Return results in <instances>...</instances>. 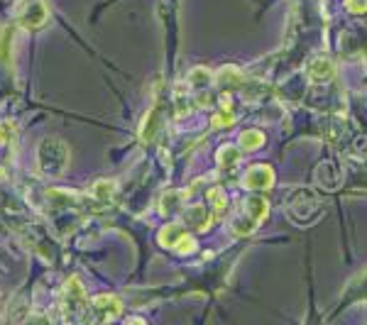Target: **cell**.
<instances>
[{
  "instance_id": "1",
  "label": "cell",
  "mask_w": 367,
  "mask_h": 325,
  "mask_svg": "<svg viewBox=\"0 0 367 325\" xmlns=\"http://www.w3.org/2000/svg\"><path fill=\"white\" fill-rule=\"evenodd\" d=\"M69 144L59 137H44L37 144V169L47 176H61L69 166Z\"/></svg>"
},
{
  "instance_id": "2",
  "label": "cell",
  "mask_w": 367,
  "mask_h": 325,
  "mask_svg": "<svg viewBox=\"0 0 367 325\" xmlns=\"http://www.w3.org/2000/svg\"><path fill=\"white\" fill-rule=\"evenodd\" d=\"M267 213H270V203L259 196H250L248 201L243 203V208H240L238 213H235V218H232V223H230L232 235H238V237L252 235L255 230L259 228V223L267 218Z\"/></svg>"
},
{
  "instance_id": "3",
  "label": "cell",
  "mask_w": 367,
  "mask_h": 325,
  "mask_svg": "<svg viewBox=\"0 0 367 325\" xmlns=\"http://www.w3.org/2000/svg\"><path fill=\"white\" fill-rule=\"evenodd\" d=\"M61 311L64 318H81L88 311V299H86V288L81 286V282L76 277H71L66 282L64 291H61Z\"/></svg>"
},
{
  "instance_id": "4",
  "label": "cell",
  "mask_w": 367,
  "mask_h": 325,
  "mask_svg": "<svg viewBox=\"0 0 367 325\" xmlns=\"http://www.w3.org/2000/svg\"><path fill=\"white\" fill-rule=\"evenodd\" d=\"M159 245L179 252V255H191V252L196 250V240L177 223L164 225V228L159 230Z\"/></svg>"
},
{
  "instance_id": "5",
  "label": "cell",
  "mask_w": 367,
  "mask_h": 325,
  "mask_svg": "<svg viewBox=\"0 0 367 325\" xmlns=\"http://www.w3.org/2000/svg\"><path fill=\"white\" fill-rule=\"evenodd\" d=\"M88 313L98 323H106V320H113L123 313V301L113 293H101L93 301H88Z\"/></svg>"
},
{
  "instance_id": "6",
  "label": "cell",
  "mask_w": 367,
  "mask_h": 325,
  "mask_svg": "<svg viewBox=\"0 0 367 325\" xmlns=\"http://www.w3.org/2000/svg\"><path fill=\"white\" fill-rule=\"evenodd\" d=\"M286 213L292 215L297 223L306 225V223H311V220L319 218L321 203L316 201L311 193H304L301 191V193H297V196L292 198V203H289V210H286Z\"/></svg>"
},
{
  "instance_id": "7",
  "label": "cell",
  "mask_w": 367,
  "mask_h": 325,
  "mask_svg": "<svg viewBox=\"0 0 367 325\" xmlns=\"http://www.w3.org/2000/svg\"><path fill=\"white\" fill-rule=\"evenodd\" d=\"M275 184V169L270 164H255L243 174V188L248 191H267Z\"/></svg>"
},
{
  "instance_id": "8",
  "label": "cell",
  "mask_w": 367,
  "mask_h": 325,
  "mask_svg": "<svg viewBox=\"0 0 367 325\" xmlns=\"http://www.w3.org/2000/svg\"><path fill=\"white\" fill-rule=\"evenodd\" d=\"M47 17L49 10L44 6V0H30L20 10V15H17V25L25 27V30H39L47 22Z\"/></svg>"
},
{
  "instance_id": "9",
  "label": "cell",
  "mask_w": 367,
  "mask_h": 325,
  "mask_svg": "<svg viewBox=\"0 0 367 325\" xmlns=\"http://www.w3.org/2000/svg\"><path fill=\"white\" fill-rule=\"evenodd\" d=\"M313 179H316V186H321L324 191H335V188H340V184H343V171L338 169L335 161H321V164L316 166Z\"/></svg>"
},
{
  "instance_id": "10",
  "label": "cell",
  "mask_w": 367,
  "mask_h": 325,
  "mask_svg": "<svg viewBox=\"0 0 367 325\" xmlns=\"http://www.w3.org/2000/svg\"><path fill=\"white\" fill-rule=\"evenodd\" d=\"M306 74H308V79H311L313 83H326V81L335 79V64L330 61V59H326V57H316V59H311V61H308Z\"/></svg>"
},
{
  "instance_id": "11",
  "label": "cell",
  "mask_w": 367,
  "mask_h": 325,
  "mask_svg": "<svg viewBox=\"0 0 367 325\" xmlns=\"http://www.w3.org/2000/svg\"><path fill=\"white\" fill-rule=\"evenodd\" d=\"M213 220H216L213 210H211V208H206V206H201V203L191 206V208L186 210V213H184V223L191 225V228H196V230H201V233L211 228Z\"/></svg>"
},
{
  "instance_id": "12",
  "label": "cell",
  "mask_w": 367,
  "mask_h": 325,
  "mask_svg": "<svg viewBox=\"0 0 367 325\" xmlns=\"http://www.w3.org/2000/svg\"><path fill=\"white\" fill-rule=\"evenodd\" d=\"M189 86L194 88V93H199V96H201V98H199L201 106H208V98H206L204 93H206V88L211 86V71H208V69H201V66H199V69H194V71L189 74Z\"/></svg>"
},
{
  "instance_id": "13",
  "label": "cell",
  "mask_w": 367,
  "mask_h": 325,
  "mask_svg": "<svg viewBox=\"0 0 367 325\" xmlns=\"http://www.w3.org/2000/svg\"><path fill=\"white\" fill-rule=\"evenodd\" d=\"M240 83H243V74H240V69H235V66H226V69H221L216 74V86L223 93L238 88Z\"/></svg>"
},
{
  "instance_id": "14",
  "label": "cell",
  "mask_w": 367,
  "mask_h": 325,
  "mask_svg": "<svg viewBox=\"0 0 367 325\" xmlns=\"http://www.w3.org/2000/svg\"><path fill=\"white\" fill-rule=\"evenodd\" d=\"M115 188H118V184H115L113 179H101V181H96L91 186V196L96 198L98 206H106V203L113 201Z\"/></svg>"
},
{
  "instance_id": "15",
  "label": "cell",
  "mask_w": 367,
  "mask_h": 325,
  "mask_svg": "<svg viewBox=\"0 0 367 325\" xmlns=\"http://www.w3.org/2000/svg\"><path fill=\"white\" fill-rule=\"evenodd\" d=\"M240 157H243V152H240L238 147L226 144V147H221V150H218V157H216L218 169H221V171H232L235 166H238Z\"/></svg>"
},
{
  "instance_id": "16",
  "label": "cell",
  "mask_w": 367,
  "mask_h": 325,
  "mask_svg": "<svg viewBox=\"0 0 367 325\" xmlns=\"http://www.w3.org/2000/svg\"><path fill=\"white\" fill-rule=\"evenodd\" d=\"M208 201H211V210H213V215H216V220L228 213V196L221 186L208 188Z\"/></svg>"
},
{
  "instance_id": "17",
  "label": "cell",
  "mask_w": 367,
  "mask_h": 325,
  "mask_svg": "<svg viewBox=\"0 0 367 325\" xmlns=\"http://www.w3.org/2000/svg\"><path fill=\"white\" fill-rule=\"evenodd\" d=\"M232 123H235V112H232V108L228 106V98H223V106H221V110H218L216 115L211 117V128H213V130L230 128Z\"/></svg>"
},
{
  "instance_id": "18",
  "label": "cell",
  "mask_w": 367,
  "mask_h": 325,
  "mask_svg": "<svg viewBox=\"0 0 367 325\" xmlns=\"http://www.w3.org/2000/svg\"><path fill=\"white\" fill-rule=\"evenodd\" d=\"M238 144H240V150L255 152V150H259V147L265 144V135L259 132V130H245V132L240 135Z\"/></svg>"
},
{
  "instance_id": "19",
  "label": "cell",
  "mask_w": 367,
  "mask_h": 325,
  "mask_svg": "<svg viewBox=\"0 0 367 325\" xmlns=\"http://www.w3.org/2000/svg\"><path fill=\"white\" fill-rule=\"evenodd\" d=\"M184 196H186V193H179V191L164 193L162 201H159V210H162V213H169V210H179V206H181Z\"/></svg>"
},
{
  "instance_id": "20",
  "label": "cell",
  "mask_w": 367,
  "mask_h": 325,
  "mask_svg": "<svg viewBox=\"0 0 367 325\" xmlns=\"http://www.w3.org/2000/svg\"><path fill=\"white\" fill-rule=\"evenodd\" d=\"M346 8L353 15H362V12H367V0H346Z\"/></svg>"
},
{
  "instance_id": "21",
  "label": "cell",
  "mask_w": 367,
  "mask_h": 325,
  "mask_svg": "<svg viewBox=\"0 0 367 325\" xmlns=\"http://www.w3.org/2000/svg\"><path fill=\"white\" fill-rule=\"evenodd\" d=\"M0 179H3V169H0Z\"/></svg>"
}]
</instances>
